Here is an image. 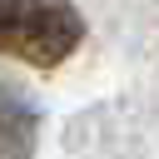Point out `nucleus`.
<instances>
[{"label": "nucleus", "mask_w": 159, "mask_h": 159, "mask_svg": "<svg viewBox=\"0 0 159 159\" xmlns=\"http://www.w3.org/2000/svg\"><path fill=\"white\" fill-rule=\"evenodd\" d=\"M84 35L70 0H0V50L30 65H60Z\"/></svg>", "instance_id": "1"}, {"label": "nucleus", "mask_w": 159, "mask_h": 159, "mask_svg": "<svg viewBox=\"0 0 159 159\" xmlns=\"http://www.w3.org/2000/svg\"><path fill=\"white\" fill-rule=\"evenodd\" d=\"M30 144H35V114L0 89V159H30Z\"/></svg>", "instance_id": "2"}]
</instances>
